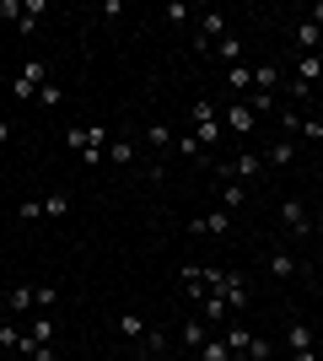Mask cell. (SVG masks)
I'll return each instance as SVG.
<instances>
[{"instance_id":"d6a6232c","label":"cell","mask_w":323,"mask_h":361,"mask_svg":"<svg viewBox=\"0 0 323 361\" xmlns=\"http://www.w3.org/2000/svg\"><path fill=\"white\" fill-rule=\"evenodd\" d=\"M54 302H60V291H54V286H32V307H44V313H49Z\"/></svg>"},{"instance_id":"3957f363","label":"cell","mask_w":323,"mask_h":361,"mask_svg":"<svg viewBox=\"0 0 323 361\" xmlns=\"http://www.w3.org/2000/svg\"><path fill=\"white\" fill-rule=\"evenodd\" d=\"M44 81H49V65L44 60H22V71L11 75V97H16V103H32Z\"/></svg>"},{"instance_id":"60d3db41","label":"cell","mask_w":323,"mask_h":361,"mask_svg":"<svg viewBox=\"0 0 323 361\" xmlns=\"http://www.w3.org/2000/svg\"><path fill=\"white\" fill-rule=\"evenodd\" d=\"M0 16H11V22H22V0H0Z\"/></svg>"},{"instance_id":"5b68a950","label":"cell","mask_w":323,"mask_h":361,"mask_svg":"<svg viewBox=\"0 0 323 361\" xmlns=\"http://www.w3.org/2000/svg\"><path fill=\"white\" fill-rule=\"evenodd\" d=\"M227 16H221V11H205L200 16V32H194V49H200V54H210V44H221V38H227Z\"/></svg>"},{"instance_id":"7dc6e473","label":"cell","mask_w":323,"mask_h":361,"mask_svg":"<svg viewBox=\"0 0 323 361\" xmlns=\"http://www.w3.org/2000/svg\"><path fill=\"white\" fill-rule=\"evenodd\" d=\"M135 361H140V356H135Z\"/></svg>"},{"instance_id":"8fae6325","label":"cell","mask_w":323,"mask_h":361,"mask_svg":"<svg viewBox=\"0 0 323 361\" xmlns=\"http://www.w3.org/2000/svg\"><path fill=\"white\" fill-rule=\"evenodd\" d=\"M248 195H253L248 183L227 178V183H221V211H232V216H237V211H243V205H248Z\"/></svg>"},{"instance_id":"b9f144b4","label":"cell","mask_w":323,"mask_h":361,"mask_svg":"<svg viewBox=\"0 0 323 361\" xmlns=\"http://www.w3.org/2000/svg\"><path fill=\"white\" fill-rule=\"evenodd\" d=\"M291 361H323L318 350H291Z\"/></svg>"},{"instance_id":"836d02e7","label":"cell","mask_w":323,"mask_h":361,"mask_svg":"<svg viewBox=\"0 0 323 361\" xmlns=\"http://www.w3.org/2000/svg\"><path fill=\"white\" fill-rule=\"evenodd\" d=\"M205 361H232V350H227V340H205Z\"/></svg>"},{"instance_id":"4dcf8cb0","label":"cell","mask_w":323,"mask_h":361,"mask_svg":"<svg viewBox=\"0 0 323 361\" xmlns=\"http://www.w3.org/2000/svg\"><path fill=\"white\" fill-rule=\"evenodd\" d=\"M108 162H135V146H129V140H108Z\"/></svg>"},{"instance_id":"9c48e42d","label":"cell","mask_w":323,"mask_h":361,"mask_svg":"<svg viewBox=\"0 0 323 361\" xmlns=\"http://www.w3.org/2000/svg\"><path fill=\"white\" fill-rule=\"evenodd\" d=\"M189 232H210V238H221V232H232V211H221V205H215V211L194 216V221H189Z\"/></svg>"},{"instance_id":"ab89813d","label":"cell","mask_w":323,"mask_h":361,"mask_svg":"<svg viewBox=\"0 0 323 361\" xmlns=\"http://www.w3.org/2000/svg\"><path fill=\"white\" fill-rule=\"evenodd\" d=\"M22 361H54V345H32V350H27Z\"/></svg>"},{"instance_id":"ee69618b","label":"cell","mask_w":323,"mask_h":361,"mask_svg":"<svg viewBox=\"0 0 323 361\" xmlns=\"http://www.w3.org/2000/svg\"><path fill=\"white\" fill-rule=\"evenodd\" d=\"M312 103H323V81H318V87H312Z\"/></svg>"},{"instance_id":"5bb4252c","label":"cell","mask_w":323,"mask_h":361,"mask_svg":"<svg viewBox=\"0 0 323 361\" xmlns=\"http://www.w3.org/2000/svg\"><path fill=\"white\" fill-rule=\"evenodd\" d=\"M32 345H54V318H32V329H27V345H22V356H27Z\"/></svg>"},{"instance_id":"30bf717a","label":"cell","mask_w":323,"mask_h":361,"mask_svg":"<svg viewBox=\"0 0 323 361\" xmlns=\"http://www.w3.org/2000/svg\"><path fill=\"white\" fill-rule=\"evenodd\" d=\"M264 270L280 275V281H291V275H296V254H291V248H270V254H264Z\"/></svg>"},{"instance_id":"52a82bcc","label":"cell","mask_w":323,"mask_h":361,"mask_svg":"<svg viewBox=\"0 0 323 361\" xmlns=\"http://www.w3.org/2000/svg\"><path fill=\"white\" fill-rule=\"evenodd\" d=\"M280 221H286V232H291V238H308V232H312V216H308V205H302V200H286V205H280Z\"/></svg>"},{"instance_id":"d6986e66","label":"cell","mask_w":323,"mask_h":361,"mask_svg":"<svg viewBox=\"0 0 323 361\" xmlns=\"http://www.w3.org/2000/svg\"><path fill=\"white\" fill-rule=\"evenodd\" d=\"M312 340H318V334H312L308 324H296V318H291V329H286V345H291V350H312Z\"/></svg>"},{"instance_id":"1f68e13d","label":"cell","mask_w":323,"mask_h":361,"mask_svg":"<svg viewBox=\"0 0 323 361\" xmlns=\"http://www.w3.org/2000/svg\"><path fill=\"white\" fill-rule=\"evenodd\" d=\"M32 103H38V108H60V81H44V87H38V97H32Z\"/></svg>"},{"instance_id":"2e32d148","label":"cell","mask_w":323,"mask_h":361,"mask_svg":"<svg viewBox=\"0 0 323 361\" xmlns=\"http://www.w3.org/2000/svg\"><path fill=\"white\" fill-rule=\"evenodd\" d=\"M49 11V0H22V22H16V32H22V38H27L32 27H38V16Z\"/></svg>"},{"instance_id":"83f0119b","label":"cell","mask_w":323,"mask_h":361,"mask_svg":"<svg viewBox=\"0 0 323 361\" xmlns=\"http://www.w3.org/2000/svg\"><path fill=\"white\" fill-rule=\"evenodd\" d=\"M146 146H156V151H172V130H167V124H151V130H146Z\"/></svg>"},{"instance_id":"f1b7e54d","label":"cell","mask_w":323,"mask_h":361,"mask_svg":"<svg viewBox=\"0 0 323 361\" xmlns=\"http://www.w3.org/2000/svg\"><path fill=\"white\" fill-rule=\"evenodd\" d=\"M172 151H178V157H200V135H194V130H189V135H172Z\"/></svg>"},{"instance_id":"44dd1931","label":"cell","mask_w":323,"mask_h":361,"mask_svg":"<svg viewBox=\"0 0 323 361\" xmlns=\"http://www.w3.org/2000/svg\"><path fill=\"white\" fill-rule=\"evenodd\" d=\"M227 87L237 92V97H243V92L253 87V71H248V65H227Z\"/></svg>"},{"instance_id":"8992f818","label":"cell","mask_w":323,"mask_h":361,"mask_svg":"<svg viewBox=\"0 0 323 361\" xmlns=\"http://www.w3.org/2000/svg\"><path fill=\"white\" fill-rule=\"evenodd\" d=\"M221 173H227V178H237V183H253V178L264 173V151H243V157H237V162H227Z\"/></svg>"},{"instance_id":"484cf974","label":"cell","mask_w":323,"mask_h":361,"mask_svg":"<svg viewBox=\"0 0 323 361\" xmlns=\"http://www.w3.org/2000/svg\"><path fill=\"white\" fill-rule=\"evenodd\" d=\"M6 307H11V313H27L32 307V286H11L6 291Z\"/></svg>"},{"instance_id":"ffe728a7","label":"cell","mask_w":323,"mask_h":361,"mask_svg":"<svg viewBox=\"0 0 323 361\" xmlns=\"http://www.w3.org/2000/svg\"><path fill=\"white\" fill-rule=\"evenodd\" d=\"M291 157H296V146H291V140H280V146L264 151V167H291Z\"/></svg>"},{"instance_id":"f6af8a7d","label":"cell","mask_w":323,"mask_h":361,"mask_svg":"<svg viewBox=\"0 0 323 361\" xmlns=\"http://www.w3.org/2000/svg\"><path fill=\"white\" fill-rule=\"evenodd\" d=\"M318 173H323V157H318Z\"/></svg>"},{"instance_id":"cb8c5ba5","label":"cell","mask_w":323,"mask_h":361,"mask_svg":"<svg viewBox=\"0 0 323 361\" xmlns=\"http://www.w3.org/2000/svg\"><path fill=\"white\" fill-rule=\"evenodd\" d=\"M65 211H70V195H60V189H54V195H44V216H49V221H60Z\"/></svg>"},{"instance_id":"d590c367","label":"cell","mask_w":323,"mask_h":361,"mask_svg":"<svg viewBox=\"0 0 323 361\" xmlns=\"http://www.w3.org/2000/svg\"><path fill=\"white\" fill-rule=\"evenodd\" d=\"M162 16H167V22H172V27H184V22H189V16H194V11H189V6H184V0H172V6H167V11H162Z\"/></svg>"},{"instance_id":"ac0fdd59","label":"cell","mask_w":323,"mask_h":361,"mask_svg":"<svg viewBox=\"0 0 323 361\" xmlns=\"http://www.w3.org/2000/svg\"><path fill=\"white\" fill-rule=\"evenodd\" d=\"M210 54H215V60H232V65H237V60H243V38H237V32H227L221 44H210Z\"/></svg>"},{"instance_id":"7c38bea8","label":"cell","mask_w":323,"mask_h":361,"mask_svg":"<svg viewBox=\"0 0 323 361\" xmlns=\"http://www.w3.org/2000/svg\"><path fill=\"white\" fill-rule=\"evenodd\" d=\"M280 87V65H253V97H275Z\"/></svg>"},{"instance_id":"ba28073f","label":"cell","mask_w":323,"mask_h":361,"mask_svg":"<svg viewBox=\"0 0 323 361\" xmlns=\"http://www.w3.org/2000/svg\"><path fill=\"white\" fill-rule=\"evenodd\" d=\"M221 297H227V307H232V313H243V307H248V297H253V286H248V275L227 270V286H221Z\"/></svg>"},{"instance_id":"e0dca14e","label":"cell","mask_w":323,"mask_h":361,"mask_svg":"<svg viewBox=\"0 0 323 361\" xmlns=\"http://www.w3.org/2000/svg\"><path fill=\"white\" fill-rule=\"evenodd\" d=\"M318 44H323V27H312V22H296V49H302V54H318Z\"/></svg>"},{"instance_id":"f546056e","label":"cell","mask_w":323,"mask_h":361,"mask_svg":"<svg viewBox=\"0 0 323 361\" xmlns=\"http://www.w3.org/2000/svg\"><path fill=\"white\" fill-rule=\"evenodd\" d=\"M200 302H205V318H227V313H232V307H227V297H221V291H205Z\"/></svg>"},{"instance_id":"74e56055","label":"cell","mask_w":323,"mask_h":361,"mask_svg":"<svg viewBox=\"0 0 323 361\" xmlns=\"http://www.w3.org/2000/svg\"><path fill=\"white\" fill-rule=\"evenodd\" d=\"M296 135H308V140H323V119H302V124H296Z\"/></svg>"},{"instance_id":"603a6c76","label":"cell","mask_w":323,"mask_h":361,"mask_svg":"<svg viewBox=\"0 0 323 361\" xmlns=\"http://www.w3.org/2000/svg\"><path fill=\"white\" fill-rule=\"evenodd\" d=\"M205 340H210V334H205V324H200V318H184V345H189V350H200Z\"/></svg>"},{"instance_id":"7a4b0ae2","label":"cell","mask_w":323,"mask_h":361,"mask_svg":"<svg viewBox=\"0 0 323 361\" xmlns=\"http://www.w3.org/2000/svg\"><path fill=\"white\" fill-rule=\"evenodd\" d=\"M189 124H194L200 146H221V135H227V124H221V103H194V108H189Z\"/></svg>"},{"instance_id":"d4e9b609","label":"cell","mask_w":323,"mask_h":361,"mask_svg":"<svg viewBox=\"0 0 323 361\" xmlns=\"http://www.w3.org/2000/svg\"><path fill=\"white\" fill-rule=\"evenodd\" d=\"M248 340H253V334H248L243 324H232V329H227V350H232V356H248Z\"/></svg>"},{"instance_id":"277c9868","label":"cell","mask_w":323,"mask_h":361,"mask_svg":"<svg viewBox=\"0 0 323 361\" xmlns=\"http://www.w3.org/2000/svg\"><path fill=\"white\" fill-rule=\"evenodd\" d=\"M221 124H227L232 135H253V130H259V114L248 103H221Z\"/></svg>"},{"instance_id":"7402d4cb","label":"cell","mask_w":323,"mask_h":361,"mask_svg":"<svg viewBox=\"0 0 323 361\" xmlns=\"http://www.w3.org/2000/svg\"><path fill=\"white\" fill-rule=\"evenodd\" d=\"M119 334L140 345V340H146V318H140V313H124V318H119Z\"/></svg>"},{"instance_id":"9a60e30c","label":"cell","mask_w":323,"mask_h":361,"mask_svg":"<svg viewBox=\"0 0 323 361\" xmlns=\"http://www.w3.org/2000/svg\"><path fill=\"white\" fill-rule=\"evenodd\" d=\"M178 281H184L189 297H205V291H210V286H205V264H184V270H178Z\"/></svg>"},{"instance_id":"7bdbcfd3","label":"cell","mask_w":323,"mask_h":361,"mask_svg":"<svg viewBox=\"0 0 323 361\" xmlns=\"http://www.w3.org/2000/svg\"><path fill=\"white\" fill-rule=\"evenodd\" d=\"M6 140H11V124H6V119H0V146H6Z\"/></svg>"},{"instance_id":"e575fe53","label":"cell","mask_w":323,"mask_h":361,"mask_svg":"<svg viewBox=\"0 0 323 361\" xmlns=\"http://www.w3.org/2000/svg\"><path fill=\"white\" fill-rule=\"evenodd\" d=\"M16 216H22V221H44V200H22Z\"/></svg>"},{"instance_id":"f35d334b","label":"cell","mask_w":323,"mask_h":361,"mask_svg":"<svg viewBox=\"0 0 323 361\" xmlns=\"http://www.w3.org/2000/svg\"><path fill=\"white\" fill-rule=\"evenodd\" d=\"M291 97H302V103H312V81H302V75H291Z\"/></svg>"},{"instance_id":"6da1fadb","label":"cell","mask_w":323,"mask_h":361,"mask_svg":"<svg viewBox=\"0 0 323 361\" xmlns=\"http://www.w3.org/2000/svg\"><path fill=\"white\" fill-rule=\"evenodd\" d=\"M108 140H113V135H108L103 124H70V130H65V146H76L81 162H103Z\"/></svg>"},{"instance_id":"bcb514c9","label":"cell","mask_w":323,"mask_h":361,"mask_svg":"<svg viewBox=\"0 0 323 361\" xmlns=\"http://www.w3.org/2000/svg\"><path fill=\"white\" fill-rule=\"evenodd\" d=\"M318 340H323V324H318Z\"/></svg>"},{"instance_id":"8d00e7d4","label":"cell","mask_w":323,"mask_h":361,"mask_svg":"<svg viewBox=\"0 0 323 361\" xmlns=\"http://www.w3.org/2000/svg\"><path fill=\"white\" fill-rule=\"evenodd\" d=\"M248 361H270V340H264V334L248 340Z\"/></svg>"},{"instance_id":"4fadbf2b","label":"cell","mask_w":323,"mask_h":361,"mask_svg":"<svg viewBox=\"0 0 323 361\" xmlns=\"http://www.w3.org/2000/svg\"><path fill=\"white\" fill-rule=\"evenodd\" d=\"M291 75H302V81H312V87H318V81H323V60H318V54H296V60H291Z\"/></svg>"},{"instance_id":"4316f807","label":"cell","mask_w":323,"mask_h":361,"mask_svg":"<svg viewBox=\"0 0 323 361\" xmlns=\"http://www.w3.org/2000/svg\"><path fill=\"white\" fill-rule=\"evenodd\" d=\"M22 345H27V334L16 324H0V350H22Z\"/></svg>"}]
</instances>
